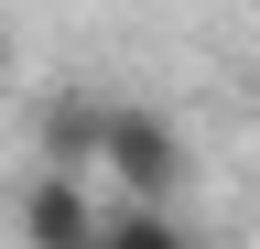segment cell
<instances>
[{"label":"cell","mask_w":260,"mask_h":249,"mask_svg":"<svg viewBox=\"0 0 260 249\" xmlns=\"http://www.w3.org/2000/svg\"><path fill=\"white\" fill-rule=\"evenodd\" d=\"M98 163H109V184H119L130 206H174V184H184V130H174L162 109H109Z\"/></svg>","instance_id":"cell-1"},{"label":"cell","mask_w":260,"mask_h":249,"mask_svg":"<svg viewBox=\"0 0 260 249\" xmlns=\"http://www.w3.org/2000/svg\"><path fill=\"white\" fill-rule=\"evenodd\" d=\"M22 249H98V206L76 173H32L22 195Z\"/></svg>","instance_id":"cell-2"},{"label":"cell","mask_w":260,"mask_h":249,"mask_svg":"<svg viewBox=\"0 0 260 249\" xmlns=\"http://www.w3.org/2000/svg\"><path fill=\"white\" fill-rule=\"evenodd\" d=\"M32 141H44V173H87L98 141H109V98H54Z\"/></svg>","instance_id":"cell-3"},{"label":"cell","mask_w":260,"mask_h":249,"mask_svg":"<svg viewBox=\"0 0 260 249\" xmlns=\"http://www.w3.org/2000/svg\"><path fill=\"white\" fill-rule=\"evenodd\" d=\"M98 249H195V238H184L174 206H130V195H119L109 217H98Z\"/></svg>","instance_id":"cell-4"},{"label":"cell","mask_w":260,"mask_h":249,"mask_svg":"<svg viewBox=\"0 0 260 249\" xmlns=\"http://www.w3.org/2000/svg\"><path fill=\"white\" fill-rule=\"evenodd\" d=\"M0 87H11V33H0Z\"/></svg>","instance_id":"cell-5"}]
</instances>
